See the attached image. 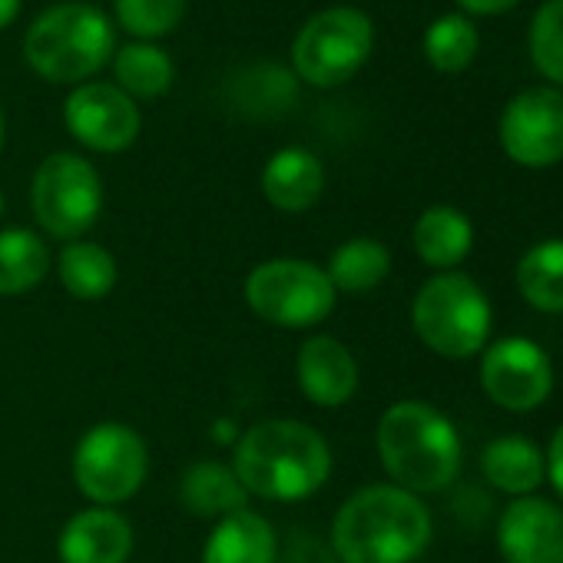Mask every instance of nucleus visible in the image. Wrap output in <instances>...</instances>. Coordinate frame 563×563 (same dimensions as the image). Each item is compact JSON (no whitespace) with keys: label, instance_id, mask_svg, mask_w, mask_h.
I'll return each mask as SVG.
<instances>
[{"label":"nucleus","instance_id":"nucleus-1","mask_svg":"<svg viewBox=\"0 0 563 563\" xmlns=\"http://www.w3.org/2000/svg\"><path fill=\"white\" fill-rule=\"evenodd\" d=\"M232 471L245 494L278 504L306 500L325 487L332 474V448L306 421L268 418L239 438Z\"/></svg>","mask_w":563,"mask_h":563},{"label":"nucleus","instance_id":"nucleus-2","mask_svg":"<svg viewBox=\"0 0 563 563\" xmlns=\"http://www.w3.org/2000/svg\"><path fill=\"white\" fill-rule=\"evenodd\" d=\"M339 563H415L431 543V514L398 484L355 490L332 520Z\"/></svg>","mask_w":563,"mask_h":563},{"label":"nucleus","instance_id":"nucleus-3","mask_svg":"<svg viewBox=\"0 0 563 563\" xmlns=\"http://www.w3.org/2000/svg\"><path fill=\"white\" fill-rule=\"evenodd\" d=\"M375 444L388 477L411 494L441 490L461 471L457 428L424 401L391 405L378 421Z\"/></svg>","mask_w":563,"mask_h":563},{"label":"nucleus","instance_id":"nucleus-4","mask_svg":"<svg viewBox=\"0 0 563 563\" xmlns=\"http://www.w3.org/2000/svg\"><path fill=\"white\" fill-rule=\"evenodd\" d=\"M117 47L110 18L93 4L47 8L24 37L27 64L51 84H84L100 74Z\"/></svg>","mask_w":563,"mask_h":563},{"label":"nucleus","instance_id":"nucleus-5","mask_svg":"<svg viewBox=\"0 0 563 563\" xmlns=\"http://www.w3.org/2000/svg\"><path fill=\"white\" fill-rule=\"evenodd\" d=\"M411 325L434 355L471 358L487 349L490 302L471 275L438 272L415 296Z\"/></svg>","mask_w":563,"mask_h":563},{"label":"nucleus","instance_id":"nucleus-6","mask_svg":"<svg viewBox=\"0 0 563 563\" xmlns=\"http://www.w3.org/2000/svg\"><path fill=\"white\" fill-rule=\"evenodd\" d=\"M335 299L329 272L309 258H268L245 275L249 309L275 329H316L332 316Z\"/></svg>","mask_w":563,"mask_h":563},{"label":"nucleus","instance_id":"nucleus-7","mask_svg":"<svg viewBox=\"0 0 563 563\" xmlns=\"http://www.w3.org/2000/svg\"><path fill=\"white\" fill-rule=\"evenodd\" d=\"M375 47V24L358 8H329L306 21L292 44V67L312 87H342Z\"/></svg>","mask_w":563,"mask_h":563},{"label":"nucleus","instance_id":"nucleus-8","mask_svg":"<svg viewBox=\"0 0 563 563\" xmlns=\"http://www.w3.org/2000/svg\"><path fill=\"white\" fill-rule=\"evenodd\" d=\"M150 474L146 441L123 421L93 424L74 451V481L97 507L130 500Z\"/></svg>","mask_w":563,"mask_h":563},{"label":"nucleus","instance_id":"nucleus-9","mask_svg":"<svg viewBox=\"0 0 563 563\" xmlns=\"http://www.w3.org/2000/svg\"><path fill=\"white\" fill-rule=\"evenodd\" d=\"M31 206L47 235L77 242L103 212V179L77 153H51L31 183Z\"/></svg>","mask_w":563,"mask_h":563},{"label":"nucleus","instance_id":"nucleus-10","mask_svg":"<svg viewBox=\"0 0 563 563\" xmlns=\"http://www.w3.org/2000/svg\"><path fill=\"white\" fill-rule=\"evenodd\" d=\"M484 395L514 415L540 408L553 391V365L547 352L530 339H500L487 345L481 358Z\"/></svg>","mask_w":563,"mask_h":563},{"label":"nucleus","instance_id":"nucleus-11","mask_svg":"<svg viewBox=\"0 0 563 563\" xmlns=\"http://www.w3.org/2000/svg\"><path fill=\"white\" fill-rule=\"evenodd\" d=\"M504 153L530 169L563 159V93L553 87H530L517 93L500 117Z\"/></svg>","mask_w":563,"mask_h":563},{"label":"nucleus","instance_id":"nucleus-12","mask_svg":"<svg viewBox=\"0 0 563 563\" xmlns=\"http://www.w3.org/2000/svg\"><path fill=\"white\" fill-rule=\"evenodd\" d=\"M67 130L93 153H123L140 136V107L117 84H80L64 103Z\"/></svg>","mask_w":563,"mask_h":563},{"label":"nucleus","instance_id":"nucleus-13","mask_svg":"<svg viewBox=\"0 0 563 563\" xmlns=\"http://www.w3.org/2000/svg\"><path fill=\"white\" fill-rule=\"evenodd\" d=\"M507 563H563V510L543 497H517L497 523Z\"/></svg>","mask_w":563,"mask_h":563},{"label":"nucleus","instance_id":"nucleus-14","mask_svg":"<svg viewBox=\"0 0 563 563\" xmlns=\"http://www.w3.org/2000/svg\"><path fill=\"white\" fill-rule=\"evenodd\" d=\"M302 395L319 408H342L358 391V362L335 335H312L296 355Z\"/></svg>","mask_w":563,"mask_h":563},{"label":"nucleus","instance_id":"nucleus-15","mask_svg":"<svg viewBox=\"0 0 563 563\" xmlns=\"http://www.w3.org/2000/svg\"><path fill=\"white\" fill-rule=\"evenodd\" d=\"M57 553L64 563H126L133 527L113 507H87L64 523Z\"/></svg>","mask_w":563,"mask_h":563},{"label":"nucleus","instance_id":"nucleus-16","mask_svg":"<svg viewBox=\"0 0 563 563\" xmlns=\"http://www.w3.org/2000/svg\"><path fill=\"white\" fill-rule=\"evenodd\" d=\"M325 192V166L312 150L286 146L262 169V196L278 212H309Z\"/></svg>","mask_w":563,"mask_h":563},{"label":"nucleus","instance_id":"nucleus-17","mask_svg":"<svg viewBox=\"0 0 563 563\" xmlns=\"http://www.w3.org/2000/svg\"><path fill=\"white\" fill-rule=\"evenodd\" d=\"M275 556L278 537L272 523L249 507L216 520L202 547V563H275Z\"/></svg>","mask_w":563,"mask_h":563},{"label":"nucleus","instance_id":"nucleus-18","mask_svg":"<svg viewBox=\"0 0 563 563\" xmlns=\"http://www.w3.org/2000/svg\"><path fill=\"white\" fill-rule=\"evenodd\" d=\"M484 477L514 497H530L543 481H547V457L543 451L517 434L497 438L494 444H487L484 457H481Z\"/></svg>","mask_w":563,"mask_h":563},{"label":"nucleus","instance_id":"nucleus-19","mask_svg":"<svg viewBox=\"0 0 563 563\" xmlns=\"http://www.w3.org/2000/svg\"><path fill=\"white\" fill-rule=\"evenodd\" d=\"M474 245L471 219L454 206H431L415 222V252L431 268H454Z\"/></svg>","mask_w":563,"mask_h":563},{"label":"nucleus","instance_id":"nucleus-20","mask_svg":"<svg viewBox=\"0 0 563 563\" xmlns=\"http://www.w3.org/2000/svg\"><path fill=\"white\" fill-rule=\"evenodd\" d=\"M179 500L196 517L222 520V517L242 510L245 500H249V494H245V487H242V481L235 477L232 467H225L219 461H199V464H192L183 474V481H179Z\"/></svg>","mask_w":563,"mask_h":563},{"label":"nucleus","instance_id":"nucleus-21","mask_svg":"<svg viewBox=\"0 0 563 563\" xmlns=\"http://www.w3.org/2000/svg\"><path fill=\"white\" fill-rule=\"evenodd\" d=\"M57 275L77 302H100L117 289V258L100 242H67L57 255Z\"/></svg>","mask_w":563,"mask_h":563},{"label":"nucleus","instance_id":"nucleus-22","mask_svg":"<svg viewBox=\"0 0 563 563\" xmlns=\"http://www.w3.org/2000/svg\"><path fill=\"white\" fill-rule=\"evenodd\" d=\"M325 272L332 278L335 292L365 296V292L378 289L382 282L388 278V272H391V252H388L385 242H378L372 235H358V239L342 242L332 252Z\"/></svg>","mask_w":563,"mask_h":563},{"label":"nucleus","instance_id":"nucleus-23","mask_svg":"<svg viewBox=\"0 0 563 563\" xmlns=\"http://www.w3.org/2000/svg\"><path fill=\"white\" fill-rule=\"evenodd\" d=\"M51 272V249L31 229H0V296H24Z\"/></svg>","mask_w":563,"mask_h":563},{"label":"nucleus","instance_id":"nucleus-24","mask_svg":"<svg viewBox=\"0 0 563 563\" xmlns=\"http://www.w3.org/2000/svg\"><path fill=\"white\" fill-rule=\"evenodd\" d=\"M517 289L540 312H563V239L537 242L517 262Z\"/></svg>","mask_w":563,"mask_h":563},{"label":"nucleus","instance_id":"nucleus-25","mask_svg":"<svg viewBox=\"0 0 563 563\" xmlns=\"http://www.w3.org/2000/svg\"><path fill=\"white\" fill-rule=\"evenodd\" d=\"M113 74H117V87L126 97L156 100V97H163L173 87L176 67H173V57L163 47L126 44L113 57Z\"/></svg>","mask_w":563,"mask_h":563},{"label":"nucleus","instance_id":"nucleus-26","mask_svg":"<svg viewBox=\"0 0 563 563\" xmlns=\"http://www.w3.org/2000/svg\"><path fill=\"white\" fill-rule=\"evenodd\" d=\"M424 57L441 74H461L477 57V27L464 14L438 18L424 34Z\"/></svg>","mask_w":563,"mask_h":563},{"label":"nucleus","instance_id":"nucleus-27","mask_svg":"<svg viewBox=\"0 0 563 563\" xmlns=\"http://www.w3.org/2000/svg\"><path fill=\"white\" fill-rule=\"evenodd\" d=\"M530 57L533 67L563 87V0H547L530 24Z\"/></svg>","mask_w":563,"mask_h":563},{"label":"nucleus","instance_id":"nucleus-28","mask_svg":"<svg viewBox=\"0 0 563 563\" xmlns=\"http://www.w3.org/2000/svg\"><path fill=\"white\" fill-rule=\"evenodd\" d=\"M117 21L140 41L163 37L186 18V0H113Z\"/></svg>","mask_w":563,"mask_h":563},{"label":"nucleus","instance_id":"nucleus-29","mask_svg":"<svg viewBox=\"0 0 563 563\" xmlns=\"http://www.w3.org/2000/svg\"><path fill=\"white\" fill-rule=\"evenodd\" d=\"M275 563H339V556L316 530H296L286 543H278Z\"/></svg>","mask_w":563,"mask_h":563},{"label":"nucleus","instance_id":"nucleus-30","mask_svg":"<svg viewBox=\"0 0 563 563\" xmlns=\"http://www.w3.org/2000/svg\"><path fill=\"white\" fill-rule=\"evenodd\" d=\"M547 477L556 487V494L563 497V424L556 428L553 441H550V454H547Z\"/></svg>","mask_w":563,"mask_h":563},{"label":"nucleus","instance_id":"nucleus-31","mask_svg":"<svg viewBox=\"0 0 563 563\" xmlns=\"http://www.w3.org/2000/svg\"><path fill=\"white\" fill-rule=\"evenodd\" d=\"M457 4H461L467 14H504V11L517 8L520 0H457Z\"/></svg>","mask_w":563,"mask_h":563},{"label":"nucleus","instance_id":"nucleus-32","mask_svg":"<svg viewBox=\"0 0 563 563\" xmlns=\"http://www.w3.org/2000/svg\"><path fill=\"white\" fill-rule=\"evenodd\" d=\"M21 14V0H0V31L11 27Z\"/></svg>","mask_w":563,"mask_h":563},{"label":"nucleus","instance_id":"nucleus-33","mask_svg":"<svg viewBox=\"0 0 563 563\" xmlns=\"http://www.w3.org/2000/svg\"><path fill=\"white\" fill-rule=\"evenodd\" d=\"M4 140H8V120H4V107H0V150H4Z\"/></svg>","mask_w":563,"mask_h":563},{"label":"nucleus","instance_id":"nucleus-34","mask_svg":"<svg viewBox=\"0 0 563 563\" xmlns=\"http://www.w3.org/2000/svg\"><path fill=\"white\" fill-rule=\"evenodd\" d=\"M0 216H4V192H0Z\"/></svg>","mask_w":563,"mask_h":563}]
</instances>
